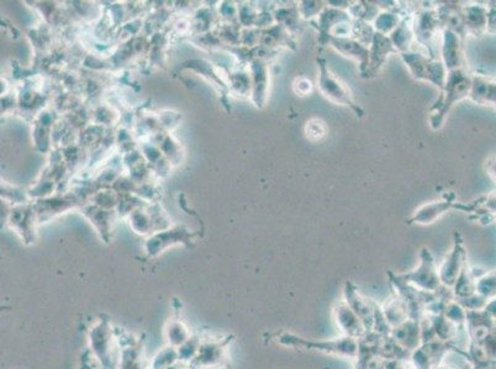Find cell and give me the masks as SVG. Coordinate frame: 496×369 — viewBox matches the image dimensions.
Returning <instances> with one entry per match:
<instances>
[{
    "mask_svg": "<svg viewBox=\"0 0 496 369\" xmlns=\"http://www.w3.org/2000/svg\"><path fill=\"white\" fill-rule=\"evenodd\" d=\"M147 369H151V368H147Z\"/></svg>",
    "mask_w": 496,
    "mask_h": 369,
    "instance_id": "obj_35",
    "label": "cell"
},
{
    "mask_svg": "<svg viewBox=\"0 0 496 369\" xmlns=\"http://www.w3.org/2000/svg\"><path fill=\"white\" fill-rule=\"evenodd\" d=\"M472 81L473 77H470L463 68L447 73L446 83L441 89V94L430 110V126L432 130H440L451 108L460 100L468 98Z\"/></svg>",
    "mask_w": 496,
    "mask_h": 369,
    "instance_id": "obj_1",
    "label": "cell"
},
{
    "mask_svg": "<svg viewBox=\"0 0 496 369\" xmlns=\"http://www.w3.org/2000/svg\"><path fill=\"white\" fill-rule=\"evenodd\" d=\"M389 38L392 41L398 53H405L410 51L411 43L415 38L414 30H413V18L408 16V15L404 16L401 20L400 25L396 27L395 31L393 32Z\"/></svg>",
    "mask_w": 496,
    "mask_h": 369,
    "instance_id": "obj_18",
    "label": "cell"
},
{
    "mask_svg": "<svg viewBox=\"0 0 496 369\" xmlns=\"http://www.w3.org/2000/svg\"><path fill=\"white\" fill-rule=\"evenodd\" d=\"M487 31H496V9L487 14Z\"/></svg>",
    "mask_w": 496,
    "mask_h": 369,
    "instance_id": "obj_30",
    "label": "cell"
},
{
    "mask_svg": "<svg viewBox=\"0 0 496 369\" xmlns=\"http://www.w3.org/2000/svg\"><path fill=\"white\" fill-rule=\"evenodd\" d=\"M398 53L389 36L375 32L373 41L369 46V63L363 78H373L384 66L389 54Z\"/></svg>",
    "mask_w": 496,
    "mask_h": 369,
    "instance_id": "obj_12",
    "label": "cell"
},
{
    "mask_svg": "<svg viewBox=\"0 0 496 369\" xmlns=\"http://www.w3.org/2000/svg\"><path fill=\"white\" fill-rule=\"evenodd\" d=\"M384 369H405L401 360H389L385 362Z\"/></svg>",
    "mask_w": 496,
    "mask_h": 369,
    "instance_id": "obj_31",
    "label": "cell"
},
{
    "mask_svg": "<svg viewBox=\"0 0 496 369\" xmlns=\"http://www.w3.org/2000/svg\"><path fill=\"white\" fill-rule=\"evenodd\" d=\"M305 133L308 140L311 142H319L328 135V127L325 125V122L315 118L306 123Z\"/></svg>",
    "mask_w": 496,
    "mask_h": 369,
    "instance_id": "obj_27",
    "label": "cell"
},
{
    "mask_svg": "<svg viewBox=\"0 0 496 369\" xmlns=\"http://www.w3.org/2000/svg\"><path fill=\"white\" fill-rule=\"evenodd\" d=\"M316 64L319 69L318 88L320 93L335 104L342 105L352 110L357 118H363L365 115V108L355 103L350 89L328 69V61L319 56L316 58Z\"/></svg>",
    "mask_w": 496,
    "mask_h": 369,
    "instance_id": "obj_3",
    "label": "cell"
},
{
    "mask_svg": "<svg viewBox=\"0 0 496 369\" xmlns=\"http://www.w3.org/2000/svg\"><path fill=\"white\" fill-rule=\"evenodd\" d=\"M325 4L326 3H323V1H300L298 8H299L301 18L313 21L326 8Z\"/></svg>",
    "mask_w": 496,
    "mask_h": 369,
    "instance_id": "obj_26",
    "label": "cell"
},
{
    "mask_svg": "<svg viewBox=\"0 0 496 369\" xmlns=\"http://www.w3.org/2000/svg\"><path fill=\"white\" fill-rule=\"evenodd\" d=\"M465 265V252L460 234H455V244L451 252L445 257L438 267V276L445 287H453Z\"/></svg>",
    "mask_w": 496,
    "mask_h": 369,
    "instance_id": "obj_9",
    "label": "cell"
},
{
    "mask_svg": "<svg viewBox=\"0 0 496 369\" xmlns=\"http://www.w3.org/2000/svg\"><path fill=\"white\" fill-rule=\"evenodd\" d=\"M326 45L345 56L347 58L355 59L360 63V77L363 78L369 63V47L353 37H328Z\"/></svg>",
    "mask_w": 496,
    "mask_h": 369,
    "instance_id": "obj_11",
    "label": "cell"
},
{
    "mask_svg": "<svg viewBox=\"0 0 496 369\" xmlns=\"http://www.w3.org/2000/svg\"><path fill=\"white\" fill-rule=\"evenodd\" d=\"M400 57L416 80L430 83L437 86L440 90L443 89L448 72L442 61L416 51H408L405 53H400Z\"/></svg>",
    "mask_w": 496,
    "mask_h": 369,
    "instance_id": "obj_5",
    "label": "cell"
},
{
    "mask_svg": "<svg viewBox=\"0 0 496 369\" xmlns=\"http://www.w3.org/2000/svg\"><path fill=\"white\" fill-rule=\"evenodd\" d=\"M398 276L403 281L414 286L415 289L423 292H437L442 284L438 276V267L436 266L432 254L427 248H423L420 251V264L415 270L410 271L404 275Z\"/></svg>",
    "mask_w": 496,
    "mask_h": 369,
    "instance_id": "obj_6",
    "label": "cell"
},
{
    "mask_svg": "<svg viewBox=\"0 0 496 369\" xmlns=\"http://www.w3.org/2000/svg\"><path fill=\"white\" fill-rule=\"evenodd\" d=\"M487 14L485 8L482 6H477V5H470L465 6L462 9V19H463V25L467 31L474 32L480 30H487Z\"/></svg>",
    "mask_w": 496,
    "mask_h": 369,
    "instance_id": "obj_21",
    "label": "cell"
},
{
    "mask_svg": "<svg viewBox=\"0 0 496 369\" xmlns=\"http://www.w3.org/2000/svg\"><path fill=\"white\" fill-rule=\"evenodd\" d=\"M452 208H457V202L455 199V194H446V197L426 203L421 207L417 208L411 216L410 223L415 224L428 225L432 224L433 222L437 221L440 217L443 216L446 212Z\"/></svg>",
    "mask_w": 496,
    "mask_h": 369,
    "instance_id": "obj_13",
    "label": "cell"
},
{
    "mask_svg": "<svg viewBox=\"0 0 496 369\" xmlns=\"http://www.w3.org/2000/svg\"><path fill=\"white\" fill-rule=\"evenodd\" d=\"M443 313H445V316H446L447 319L450 320L455 325L462 324L467 319V313H465V308H462L458 303H448V304H446V308H445Z\"/></svg>",
    "mask_w": 496,
    "mask_h": 369,
    "instance_id": "obj_28",
    "label": "cell"
},
{
    "mask_svg": "<svg viewBox=\"0 0 496 369\" xmlns=\"http://www.w3.org/2000/svg\"><path fill=\"white\" fill-rule=\"evenodd\" d=\"M164 338H166L168 346L178 348L191 338V333L182 320L172 319L169 320L166 329H164Z\"/></svg>",
    "mask_w": 496,
    "mask_h": 369,
    "instance_id": "obj_22",
    "label": "cell"
},
{
    "mask_svg": "<svg viewBox=\"0 0 496 369\" xmlns=\"http://www.w3.org/2000/svg\"><path fill=\"white\" fill-rule=\"evenodd\" d=\"M167 369H182V363H177V365H172V367H169Z\"/></svg>",
    "mask_w": 496,
    "mask_h": 369,
    "instance_id": "obj_33",
    "label": "cell"
},
{
    "mask_svg": "<svg viewBox=\"0 0 496 369\" xmlns=\"http://www.w3.org/2000/svg\"><path fill=\"white\" fill-rule=\"evenodd\" d=\"M442 62L447 72L463 68V52L460 36L450 28L442 30Z\"/></svg>",
    "mask_w": 496,
    "mask_h": 369,
    "instance_id": "obj_14",
    "label": "cell"
},
{
    "mask_svg": "<svg viewBox=\"0 0 496 369\" xmlns=\"http://www.w3.org/2000/svg\"><path fill=\"white\" fill-rule=\"evenodd\" d=\"M231 338H201V347L191 365L199 369H216L228 367V345L231 343Z\"/></svg>",
    "mask_w": 496,
    "mask_h": 369,
    "instance_id": "obj_7",
    "label": "cell"
},
{
    "mask_svg": "<svg viewBox=\"0 0 496 369\" xmlns=\"http://www.w3.org/2000/svg\"><path fill=\"white\" fill-rule=\"evenodd\" d=\"M280 346L292 347L304 351H316L333 356L345 357L350 360H358L360 356V341L355 338L343 336L333 338L330 341H309L306 338L296 336L293 333H283L275 338Z\"/></svg>",
    "mask_w": 496,
    "mask_h": 369,
    "instance_id": "obj_2",
    "label": "cell"
},
{
    "mask_svg": "<svg viewBox=\"0 0 496 369\" xmlns=\"http://www.w3.org/2000/svg\"><path fill=\"white\" fill-rule=\"evenodd\" d=\"M432 369H453V368H450V367H441V365H436L435 368Z\"/></svg>",
    "mask_w": 496,
    "mask_h": 369,
    "instance_id": "obj_34",
    "label": "cell"
},
{
    "mask_svg": "<svg viewBox=\"0 0 496 369\" xmlns=\"http://www.w3.org/2000/svg\"><path fill=\"white\" fill-rule=\"evenodd\" d=\"M413 30L416 41L420 45L426 47L430 57L436 58L433 54V41L437 32L443 30L437 9H425L415 14L413 18Z\"/></svg>",
    "mask_w": 496,
    "mask_h": 369,
    "instance_id": "obj_8",
    "label": "cell"
},
{
    "mask_svg": "<svg viewBox=\"0 0 496 369\" xmlns=\"http://www.w3.org/2000/svg\"><path fill=\"white\" fill-rule=\"evenodd\" d=\"M487 170H489V174L492 176V179L496 181V159L494 162H489Z\"/></svg>",
    "mask_w": 496,
    "mask_h": 369,
    "instance_id": "obj_32",
    "label": "cell"
},
{
    "mask_svg": "<svg viewBox=\"0 0 496 369\" xmlns=\"http://www.w3.org/2000/svg\"><path fill=\"white\" fill-rule=\"evenodd\" d=\"M343 294H345V302L348 304L350 309L360 316L367 326V329H372L377 309L370 306L368 299L360 296V292L355 289V284H350V282H347L345 284Z\"/></svg>",
    "mask_w": 496,
    "mask_h": 369,
    "instance_id": "obj_15",
    "label": "cell"
},
{
    "mask_svg": "<svg viewBox=\"0 0 496 369\" xmlns=\"http://www.w3.org/2000/svg\"><path fill=\"white\" fill-rule=\"evenodd\" d=\"M201 338L196 335H191V338L183 343L182 346L178 347V357H179V363L182 365H191V362L194 360L199 347H201Z\"/></svg>",
    "mask_w": 496,
    "mask_h": 369,
    "instance_id": "obj_25",
    "label": "cell"
},
{
    "mask_svg": "<svg viewBox=\"0 0 496 369\" xmlns=\"http://www.w3.org/2000/svg\"><path fill=\"white\" fill-rule=\"evenodd\" d=\"M89 350L104 369L118 368V360H115L114 350L118 343L115 338V328L109 319L101 318L91 325L89 333Z\"/></svg>",
    "mask_w": 496,
    "mask_h": 369,
    "instance_id": "obj_4",
    "label": "cell"
},
{
    "mask_svg": "<svg viewBox=\"0 0 496 369\" xmlns=\"http://www.w3.org/2000/svg\"><path fill=\"white\" fill-rule=\"evenodd\" d=\"M400 14L392 11V10H384L382 13L377 15L374 19L373 27L375 32H379L385 36H390L393 32L395 31L396 27L401 23Z\"/></svg>",
    "mask_w": 496,
    "mask_h": 369,
    "instance_id": "obj_23",
    "label": "cell"
},
{
    "mask_svg": "<svg viewBox=\"0 0 496 369\" xmlns=\"http://www.w3.org/2000/svg\"><path fill=\"white\" fill-rule=\"evenodd\" d=\"M333 318L337 326L345 333V336L360 341L368 333L365 323L350 309L345 301H338L336 306H333Z\"/></svg>",
    "mask_w": 496,
    "mask_h": 369,
    "instance_id": "obj_10",
    "label": "cell"
},
{
    "mask_svg": "<svg viewBox=\"0 0 496 369\" xmlns=\"http://www.w3.org/2000/svg\"><path fill=\"white\" fill-rule=\"evenodd\" d=\"M179 363L177 348L172 346L163 347L162 350L157 352L153 358L151 360L148 368L151 369H167L172 365Z\"/></svg>",
    "mask_w": 496,
    "mask_h": 369,
    "instance_id": "obj_24",
    "label": "cell"
},
{
    "mask_svg": "<svg viewBox=\"0 0 496 369\" xmlns=\"http://www.w3.org/2000/svg\"><path fill=\"white\" fill-rule=\"evenodd\" d=\"M390 335L393 340L406 351H416L422 343L421 325L417 319L408 320L400 326L394 328Z\"/></svg>",
    "mask_w": 496,
    "mask_h": 369,
    "instance_id": "obj_16",
    "label": "cell"
},
{
    "mask_svg": "<svg viewBox=\"0 0 496 369\" xmlns=\"http://www.w3.org/2000/svg\"><path fill=\"white\" fill-rule=\"evenodd\" d=\"M382 313L387 320L388 324L390 325L393 329L400 326L401 324H404L405 321L409 320V306L406 304L405 301L399 296L389 299L385 303V306H383Z\"/></svg>",
    "mask_w": 496,
    "mask_h": 369,
    "instance_id": "obj_17",
    "label": "cell"
},
{
    "mask_svg": "<svg viewBox=\"0 0 496 369\" xmlns=\"http://www.w3.org/2000/svg\"><path fill=\"white\" fill-rule=\"evenodd\" d=\"M469 98L478 104H485V103L495 104L496 84L482 77H474Z\"/></svg>",
    "mask_w": 496,
    "mask_h": 369,
    "instance_id": "obj_20",
    "label": "cell"
},
{
    "mask_svg": "<svg viewBox=\"0 0 496 369\" xmlns=\"http://www.w3.org/2000/svg\"><path fill=\"white\" fill-rule=\"evenodd\" d=\"M293 88H294V91L296 94L300 95V96H306V95H310L314 90V84L313 81L308 79L305 77L296 78L294 84H293Z\"/></svg>",
    "mask_w": 496,
    "mask_h": 369,
    "instance_id": "obj_29",
    "label": "cell"
},
{
    "mask_svg": "<svg viewBox=\"0 0 496 369\" xmlns=\"http://www.w3.org/2000/svg\"><path fill=\"white\" fill-rule=\"evenodd\" d=\"M142 345L123 347L118 350V368L116 369H147Z\"/></svg>",
    "mask_w": 496,
    "mask_h": 369,
    "instance_id": "obj_19",
    "label": "cell"
}]
</instances>
